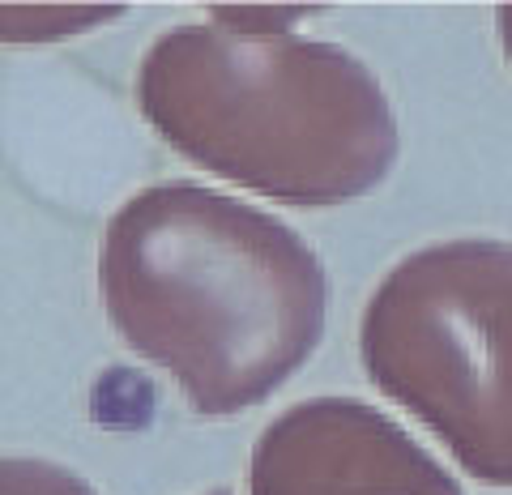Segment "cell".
I'll use <instances>...</instances> for the list:
<instances>
[{
    "label": "cell",
    "mask_w": 512,
    "mask_h": 495,
    "mask_svg": "<svg viewBox=\"0 0 512 495\" xmlns=\"http://www.w3.org/2000/svg\"><path fill=\"white\" fill-rule=\"evenodd\" d=\"M99 295L124 346L201 419L269 402L333 312L329 269L291 222L188 180L141 188L107 218Z\"/></svg>",
    "instance_id": "6da1fadb"
},
{
    "label": "cell",
    "mask_w": 512,
    "mask_h": 495,
    "mask_svg": "<svg viewBox=\"0 0 512 495\" xmlns=\"http://www.w3.org/2000/svg\"><path fill=\"white\" fill-rule=\"evenodd\" d=\"M137 107L192 167L291 210L367 197L402 154L372 65L299 30L171 26L137 65Z\"/></svg>",
    "instance_id": "7a4b0ae2"
},
{
    "label": "cell",
    "mask_w": 512,
    "mask_h": 495,
    "mask_svg": "<svg viewBox=\"0 0 512 495\" xmlns=\"http://www.w3.org/2000/svg\"><path fill=\"white\" fill-rule=\"evenodd\" d=\"M367 380L483 487H512V244L436 239L376 282L359 321Z\"/></svg>",
    "instance_id": "3957f363"
},
{
    "label": "cell",
    "mask_w": 512,
    "mask_h": 495,
    "mask_svg": "<svg viewBox=\"0 0 512 495\" xmlns=\"http://www.w3.org/2000/svg\"><path fill=\"white\" fill-rule=\"evenodd\" d=\"M252 495H466L457 474L359 397H303L282 410L248 461Z\"/></svg>",
    "instance_id": "277c9868"
},
{
    "label": "cell",
    "mask_w": 512,
    "mask_h": 495,
    "mask_svg": "<svg viewBox=\"0 0 512 495\" xmlns=\"http://www.w3.org/2000/svg\"><path fill=\"white\" fill-rule=\"evenodd\" d=\"M124 18V5H0V43H60Z\"/></svg>",
    "instance_id": "5b68a950"
},
{
    "label": "cell",
    "mask_w": 512,
    "mask_h": 495,
    "mask_svg": "<svg viewBox=\"0 0 512 495\" xmlns=\"http://www.w3.org/2000/svg\"><path fill=\"white\" fill-rule=\"evenodd\" d=\"M0 495H99L82 474L43 457H0Z\"/></svg>",
    "instance_id": "8992f818"
},
{
    "label": "cell",
    "mask_w": 512,
    "mask_h": 495,
    "mask_svg": "<svg viewBox=\"0 0 512 495\" xmlns=\"http://www.w3.org/2000/svg\"><path fill=\"white\" fill-rule=\"evenodd\" d=\"M495 26H500V47H504L508 69H512V5H504L500 13H495Z\"/></svg>",
    "instance_id": "52a82bcc"
},
{
    "label": "cell",
    "mask_w": 512,
    "mask_h": 495,
    "mask_svg": "<svg viewBox=\"0 0 512 495\" xmlns=\"http://www.w3.org/2000/svg\"><path fill=\"white\" fill-rule=\"evenodd\" d=\"M210 495H231V491H210Z\"/></svg>",
    "instance_id": "ba28073f"
}]
</instances>
